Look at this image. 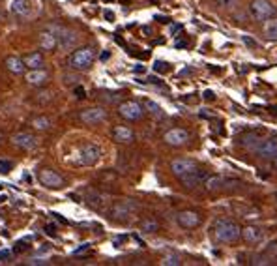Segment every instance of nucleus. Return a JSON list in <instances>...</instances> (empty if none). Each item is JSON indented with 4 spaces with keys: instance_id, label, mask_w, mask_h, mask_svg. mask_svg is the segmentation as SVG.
<instances>
[{
    "instance_id": "3",
    "label": "nucleus",
    "mask_w": 277,
    "mask_h": 266,
    "mask_svg": "<svg viewBox=\"0 0 277 266\" xmlns=\"http://www.w3.org/2000/svg\"><path fill=\"white\" fill-rule=\"evenodd\" d=\"M94 58H96V51H94L92 47H81V49H77V51L72 53V56H70V66H72V70L86 72V70L92 68Z\"/></svg>"
},
{
    "instance_id": "33",
    "label": "nucleus",
    "mask_w": 277,
    "mask_h": 266,
    "mask_svg": "<svg viewBox=\"0 0 277 266\" xmlns=\"http://www.w3.org/2000/svg\"><path fill=\"white\" fill-rule=\"evenodd\" d=\"M216 4L223 10H232L238 4V0H216Z\"/></svg>"
},
{
    "instance_id": "45",
    "label": "nucleus",
    "mask_w": 277,
    "mask_h": 266,
    "mask_svg": "<svg viewBox=\"0 0 277 266\" xmlns=\"http://www.w3.org/2000/svg\"><path fill=\"white\" fill-rule=\"evenodd\" d=\"M109 56H111V53H109V51H103V53H101V56H99V58L103 60V62H105V60H109Z\"/></svg>"
},
{
    "instance_id": "52",
    "label": "nucleus",
    "mask_w": 277,
    "mask_h": 266,
    "mask_svg": "<svg viewBox=\"0 0 277 266\" xmlns=\"http://www.w3.org/2000/svg\"><path fill=\"white\" fill-rule=\"evenodd\" d=\"M0 139H2V133H0Z\"/></svg>"
},
{
    "instance_id": "49",
    "label": "nucleus",
    "mask_w": 277,
    "mask_h": 266,
    "mask_svg": "<svg viewBox=\"0 0 277 266\" xmlns=\"http://www.w3.org/2000/svg\"><path fill=\"white\" fill-rule=\"evenodd\" d=\"M120 2H124V4H127V2H131V0H120Z\"/></svg>"
},
{
    "instance_id": "42",
    "label": "nucleus",
    "mask_w": 277,
    "mask_h": 266,
    "mask_svg": "<svg viewBox=\"0 0 277 266\" xmlns=\"http://www.w3.org/2000/svg\"><path fill=\"white\" fill-rule=\"evenodd\" d=\"M27 249V246H25V240H21V242H17V247H15V251H25Z\"/></svg>"
},
{
    "instance_id": "17",
    "label": "nucleus",
    "mask_w": 277,
    "mask_h": 266,
    "mask_svg": "<svg viewBox=\"0 0 277 266\" xmlns=\"http://www.w3.org/2000/svg\"><path fill=\"white\" fill-rule=\"evenodd\" d=\"M14 145L17 148H21V150H34L36 148V137H34L32 133H17V135H14Z\"/></svg>"
},
{
    "instance_id": "48",
    "label": "nucleus",
    "mask_w": 277,
    "mask_h": 266,
    "mask_svg": "<svg viewBox=\"0 0 277 266\" xmlns=\"http://www.w3.org/2000/svg\"><path fill=\"white\" fill-rule=\"evenodd\" d=\"M271 160H273V167H275V169H277V154H275V156H273V158H271Z\"/></svg>"
},
{
    "instance_id": "24",
    "label": "nucleus",
    "mask_w": 277,
    "mask_h": 266,
    "mask_svg": "<svg viewBox=\"0 0 277 266\" xmlns=\"http://www.w3.org/2000/svg\"><path fill=\"white\" fill-rule=\"evenodd\" d=\"M262 30H264V36H268L271 40L277 38V17H270L262 23Z\"/></svg>"
},
{
    "instance_id": "29",
    "label": "nucleus",
    "mask_w": 277,
    "mask_h": 266,
    "mask_svg": "<svg viewBox=\"0 0 277 266\" xmlns=\"http://www.w3.org/2000/svg\"><path fill=\"white\" fill-rule=\"evenodd\" d=\"M32 126L36 127V129H49V127H51V120L45 118V116H36V118L32 120Z\"/></svg>"
},
{
    "instance_id": "51",
    "label": "nucleus",
    "mask_w": 277,
    "mask_h": 266,
    "mask_svg": "<svg viewBox=\"0 0 277 266\" xmlns=\"http://www.w3.org/2000/svg\"><path fill=\"white\" fill-rule=\"evenodd\" d=\"M0 21H2V14H0Z\"/></svg>"
},
{
    "instance_id": "31",
    "label": "nucleus",
    "mask_w": 277,
    "mask_h": 266,
    "mask_svg": "<svg viewBox=\"0 0 277 266\" xmlns=\"http://www.w3.org/2000/svg\"><path fill=\"white\" fill-rule=\"evenodd\" d=\"M169 70H171V64L165 62V60H156L154 62V72L156 74H167Z\"/></svg>"
},
{
    "instance_id": "27",
    "label": "nucleus",
    "mask_w": 277,
    "mask_h": 266,
    "mask_svg": "<svg viewBox=\"0 0 277 266\" xmlns=\"http://www.w3.org/2000/svg\"><path fill=\"white\" fill-rule=\"evenodd\" d=\"M143 107H145V111H148V113L152 114V116H156V118H161V116H163V109H161L156 101L145 100L143 101Z\"/></svg>"
},
{
    "instance_id": "36",
    "label": "nucleus",
    "mask_w": 277,
    "mask_h": 266,
    "mask_svg": "<svg viewBox=\"0 0 277 266\" xmlns=\"http://www.w3.org/2000/svg\"><path fill=\"white\" fill-rule=\"evenodd\" d=\"M242 41H244V43H245V45H247V47H251V49H255V47L258 45L257 41L253 40L251 36H242Z\"/></svg>"
},
{
    "instance_id": "30",
    "label": "nucleus",
    "mask_w": 277,
    "mask_h": 266,
    "mask_svg": "<svg viewBox=\"0 0 277 266\" xmlns=\"http://www.w3.org/2000/svg\"><path fill=\"white\" fill-rule=\"evenodd\" d=\"M158 229H159V225L156 220H145L141 223V231H145V233H156Z\"/></svg>"
},
{
    "instance_id": "32",
    "label": "nucleus",
    "mask_w": 277,
    "mask_h": 266,
    "mask_svg": "<svg viewBox=\"0 0 277 266\" xmlns=\"http://www.w3.org/2000/svg\"><path fill=\"white\" fill-rule=\"evenodd\" d=\"M99 98H101L103 101H107V103H116V101L120 100V96L116 92H103Z\"/></svg>"
},
{
    "instance_id": "14",
    "label": "nucleus",
    "mask_w": 277,
    "mask_h": 266,
    "mask_svg": "<svg viewBox=\"0 0 277 266\" xmlns=\"http://www.w3.org/2000/svg\"><path fill=\"white\" fill-rule=\"evenodd\" d=\"M193 169H197V163L193 160H187V158H178L171 163V171L174 176H184L185 173H189Z\"/></svg>"
},
{
    "instance_id": "28",
    "label": "nucleus",
    "mask_w": 277,
    "mask_h": 266,
    "mask_svg": "<svg viewBox=\"0 0 277 266\" xmlns=\"http://www.w3.org/2000/svg\"><path fill=\"white\" fill-rule=\"evenodd\" d=\"M161 264L163 266H180L182 264V257L176 255V253H171V255H165L163 260H161Z\"/></svg>"
},
{
    "instance_id": "44",
    "label": "nucleus",
    "mask_w": 277,
    "mask_h": 266,
    "mask_svg": "<svg viewBox=\"0 0 277 266\" xmlns=\"http://www.w3.org/2000/svg\"><path fill=\"white\" fill-rule=\"evenodd\" d=\"M204 100L206 101H212V100H214V92H212V90H206V92H204Z\"/></svg>"
},
{
    "instance_id": "40",
    "label": "nucleus",
    "mask_w": 277,
    "mask_h": 266,
    "mask_svg": "<svg viewBox=\"0 0 277 266\" xmlns=\"http://www.w3.org/2000/svg\"><path fill=\"white\" fill-rule=\"evenodd\" d=\"M45 233L51 234V236H54V234H56V227H54L53 223H49V225H45Z\"/></svg>"
},
{
    "instance_id": "19",
    "label": "nucleus",
    "mask_w": 277,
    "mask_h": 266,
    "mask_svg": "<svg viewBox=\"0 0 277 266\" xmlns=\"http://www.w3.org/2000/svg\"><path fill=\"white\" fill-rule=\"evenodd\" d=\"M47 81H49V74L43 72V70H30L27 74V83L28 85H32V87H41V85H45Z\"/></svg>"
},
{
    "instance_id": "15",
    "label": "nucleus",
    "mask_w": 277,
    "mask_h": 266,
    "mask_svg": "<svg viewBox=\"0 0 277 266\" xmlns=\"http://www.w3.org/2000/svg\"><path fill=\"white\" fill-rule=\"evenodd\" d=\"M176 221L184 229H195L200 223V216L197 212H193V210H184V212H180L176 216Z\"/></svg>"
},
{
    "instance_id": "26",
    "label": "nucleus",
    "mask_w": 277,
    "mask_h": 266,
    "mask_svg": "<svg viewBox=\"0 0 277 266\" xmlns=\"http://www.w3.org/2000/svg\"><path fill=\"white\" fill-rule=\"evenodd\" d=\"M86 205L88 207H92V208H99L103 203H105V197L101 195V193H98V191H88L86 193Z\"/></svg>"
},
{
    "instance_id": "41",
    "label": "nucleus",
    "mask_w": 277,
    "mask_h": 266,
    "mask_svg": "<svg viewBox=\"0 0 277 266\" xmlns=\"http://www.w3.org/2000/svg\"><path fill=\"white\" fill-rule=\"evenodd\" d=\"M103 17H105L107 21H114V12H111V10H105V12H103Z\"/></svg>"
},
{
    "instance_id": "11",
    "label": "nucleus",
    "mask_w": 277,
    "mask_h": 266,
    "mask_svg": "<svg viewBox=\"0 0 277 266\" xmlns=\"http://www.w3.org/2000/svg\"><path fill=\"white\" fill-rule=\"evenodd\" d=\"M206 171H200V169H193V171H189V173H185L184 176H180V180H182V184H184L187 189H195V187H198L202 182L206 180Z\"/></svg>"
},
{
    "instance_id": "46",
    "label": "nucleus",
    "mask_w": 277,
    "mask_h": 266,
    "mask_svg": "<svg viewBox=\"0 0 277 266\" xmlns=\"http://www.w3.org/2000/svg\"><path fill=\"white\" fill-rule=\"evenodd\" d=\"M135 72L137 74H145V66H135Z\"/></svg>"
},
{
    "instance_id": "22",
    "label": "nucleus",
    "mask_w": 277,
    "mask_h": 266,
    "mask_svg": "<svg viewBox=\"0 0 277 266\" xmlns=\"http://www.w3.org/2000/svg\"><path fill=\"white\" fill-rule=\"evenodd\" d=\"M40 45H41V49H45V51H53L54 47L58 45V43H56V36H54L51 30L41 32L40 34Z\"/></svg>"
},
{
    "instance_id": "6",
    "label": "nucleus",
    "mask_w": 277,
    "mask_h": 266,
    "mask_svg": "<svg viewBox=\"0 0 277 266\" xmlns=\"http://www.w3.org/2000/svg\"><path fill=\"white\" fill-rule=\"evenodd\" d=\"M138 210V205L135 201H120L114 207L111 208V216L114 220H127L131 214H135Z\"/></svg>"
},
{
    "instance_id": "25",
    "label": "nucleus",
    "mask_w": 277,
    "mask_h": 266,
    "mask_svg": "<svg viewBox=\"0 0 277 266\" xmlns=\"http://www.w3.org/2000/svg\"><path fill=\"white\" fill-rule=\"evenodd\" d=\"M204 187L208 191H219V189L225 187V180L221 176H206Z\"/></svg>"
},
{
    "instance_id": "12",
    "label": "nucleus",
    "mask_w": 277,
    "mask_h": 266,
    "mask_svg": "<svg viewBox=\"0 0 277 266\" xmlns=\"http://www.w3.org/2000/svg\"><path fill=\"white\" fill-rule=\"evenodd\" d=\"M10 10L19 17H30L36 12V2L34 0H12Z\"/></svg>"
},
{
    "instance_id": "1",
    "label": "nucleus",
    "mask_w": 277,
    "mask_h": 266,
    "mask_svg": "<svg viewBox=\"0 0 277 266\" xmlns=\"http://www.w3.org/2000/svg\"><path fill=\"white\" fill-rule=\"evenodd\" d=\"M214 236H216L218 242L231 244V242H236V240L242 238V227L234 223V221L219 220L214 227Z\"/></svg>"
},
{
    "instance_id": "39",
    "label": "nucleus",
    "mask_w": 277,
    "mask_h": 266,
    "mask_svg": "<svg viewBox=\"0 0 277 266\" xmlns=\"http://www.w3.org/2000/svg\"><path fill=\"white\" fill-rule=\"evenodd\" d=\"M88 249H90V244H83V246L77 247V249L73 251V255H77V257H79V255H83V253H86V251H88Z\"/></svg>"
},
{
    "instance_id": "23",
    "label": "nucleus",
    "mask_w": 277,
    "mask_h": 266,
    "mask_svg": "<svg viewBox=\"0 0 277 266\" xmlns=\"http://www.w3.org/2000/svg\"><path fill=\"white\" fill-rule=\"evenodd\" d=\"M23 62H25V66L28 70H40L43 66V56H41V53H32L28 54V56H25Z\"/></svg>"
},
{
    "instance_id": "20",
    "label": "nucleus",
    "mask_w": 277,
    "mask_h": 266,
    "mask_svg": "<svg viewBox=\"0 0 277 266\" xmlns=\"http://www.w3.org/2000/svg\"><path fill=\"white\" fill-rule=\"evenodd\" d=\"M112 137L118 143H131L133 131L127 126H114L112 127Z\"/></svg>"
},
{
    "instance_id": "43",
    "label": "nucleus",
    "mask_w": 277,
    "mask_h": 266,
    "mask_svg": "<svg viewBox=\"0 0 277 266\" xmlns=\"http://www.w3.org/2000/svg\"><path fill=\"white\" fill-rule=\"evenodd\" d=\"M180 30H182V25H172V27H171V34H172V36H176Z\"/></svg>"
},
{
    "instance_id": "7",
    "label": "nucleus",
    "mask_w": 277,
    "mask_h": 266,
    "mask_svg": "<svg viewBox=\"0 0 277 266\" xmlns=\"http://www.w3.org/2000/svg\"><path fill=\"white\" fill-rule=\"evenodd\" d=\"M118 114L125 120H141L145 114V109L137 101H124L118 105Z\"/></svg>"
},
{
    "instance_id": "21",
    "label": "nucleus",
    "mask_w": 277,
    "mask_h": 266,
    "mask_svg": "<svg viewBox=\"0 0 277 266\" xmlns=\"http://www.w3.org/2000/svg\"><path fill=\"white\" fill-rule=\"evenodd\" d=\"M4 64H6L8 72H12V74H15V75H21L23 72H25V70H27V66H25L23 58H19V56H8Z\"/></svg>"
},
{
    "instance_id": "18",
    "label": "nucleus",
    "mask_w": 277,
    "mask_h": 266,
    "mask_svg": "<svg viewBox=\"0 0 277 266\" xmlns=\"http://www.w3.org/2000/svg\"><path fill=\"white\" fill-rule=\"evenodd\" d=\"M242 238H244L247 244H257V242H260V240L264 238V231L260 227L247 225L242 229Z\"/></svg>"
},
{
    "instance_id": "50",
    "label": "nucleus",
    "mask_w": 277,
    "mask_h": 266,
    "mask_svg": "<svg viewBox=\"0 0 277 266\" xmlns=\"http://www.w3.org/2000/svg\"><path fill=\"white\" fill-rule=\"evenodd\" d=\"M105 2H112V0H105Z\"/></svg>"
},
{
    "instance_id": "34",
    "label": "nucleus",
    "mask_w": 277,
    "mask_h": 266,
    "mask_svg": "<svg viewBox=\"0 0 277 266\" xmlns=\"http://www.w3.org/2000/svg\"><path fill=\"white\" fill-rule=\"evenodd\" d=\"M12 257H14V253L10 249H0V262H12Z\"/></svg>"
},
{
    "instance_id": "47",
    "label": "nucleus",
    "mask_w": 277,
    "mask_h": 266,
    "mask_svg": "<svg viewBox=\"0 0 277 266\" xmlns=\"http://www.w3.org/2000/svg\"><path fill=\"white\" fill-rule=\"evenodd\" d=\"M187 45V41H176V47H185Z\"/></svg>"
},
{
    "instance_id": "16",
    "label": "nucleus",
    "mask_w": 277,
    "mask_h": 266,
    "mask_svg": "<svg viewBox=\"0 0 277 266\" xmlns=\"http://www.w3.org/2000/svg\"><path fill=\"white\" fill-rule=\"evenodd\" d=\"M255 152H257L260 158H264V160L273 158V156L277 154V137H270V139L262 141V143L257 147Z\"/></svg>"
},
{
    "instance_id": "35",
    "label": "nucleus",
    "mask_w": 277,
    "mask_h": 266,
    "mask_svg": "<svg viewBox=\"0 0 277 266\" xmlns=\"http://www.w3.org/2000/svg\"><path fill=\"white\" fill-rule=\"evenodd\" d=\"M10 171H12V161L0 160V173H2V174H8Z\"/></svg>"
},
{
    "instance_id": "38",
    "label": "nucleus",
    "mask_w": 277,
    "mask_h": 266,
    "mask_svg": "<svg viewBox=\"0 0 277 266\" xmlns=\"http://www.w3.org/2000/svg\"><path fill=\"white\" fill-rule=\"evenodd\" d=\"M73 94H75L79 100H85V98H86V92H85V88H83V87H75V88H73Z\"/></svg>"
},
{
    "instance_id": "2",
    "label": "nucleus",
    "mask_w": 277,
    "mask_h": 266,
    "mask_svg": "<svg viewBox=\"0 0 277 266\" xmlns=\"http://www.w3.org/2000/svg\"><path fill=\"white\" fill-rule=\"evenodd\" d=\"M101 158V150H99L98 145H92V143H88V145H83L81 148H77L75 152H73V161L77 163V165H83V167H92L96 165Z\"/></svg>"
},
{
    "instance_id": "8",
    "label": "nucleus",
    "mask_w": 277,
    "mask_h": 266,
    "mask_svg": "<svg viewBox=\"0 0 277 266\" xmlns=\"http://www.w3.org/2000/svg\"><path fill=\"white\" fill-rule=\"evenodd\" d=\"M81 122H85L88 126H96V124H101L107 120V111L101 109V107H92V109H85L79 113Z\"/></svg>"
},
{
    "instance_id": "10",
    "label": "nucleus",
    "mask_w": 277,
    "mask_h": 266,
    "mask_svg": "<svg viewBox=\"0 0 277 266\" xmlns=\"http://www.w3.org/2000/svg\"><path fill=\"white\" fill-rule=\"evenodd\" d=\"M163 141L167 145H171V147H182V145H185L189 141V133L182 129V127H172L163 135Z\"/></svg>"
},
{
    "instance_id": "4",
    "label": "nucleus",
    "mask_w": 277,
    "mask_h": 266,
    "mask_svg": "<svg viewBox=\"0 0 277 266\" xmlns=\"http://www.w3.org/2000/svg\"><path fill=\"white\" fill-rule=\"evenodd\" d=\"M47 30H51V32L56 36V43H58L60 49H73V47L77 45V41H79V34L72 30V28H66V27H56V25H51V27L47 28Z\"/></svg>"
},
{
    "instance_id": "5",
    "label": "nucleus",
    "mask_w": 277,
    "mask_h": 266,
    "mask_svg": "<svg viewBox=\"0 0 277 266\" xmlns=\"http://www.w3.org/2000/svg\"><path fill=\"white\" fill-rule=\"evenodd\" d=\"M249 14L255 21H266L275 14V8L271 6L270 0H251Z\"/></svg>"
},
{
    "instance_id": "13",
    "label": "nucleus",
    "mask_w": 277,
    "mask_h": 266,
    "mask_svg": "<svg viewBox=\"0 0 277 266\" xmlns=\"http://www.w3.org/2000/svg\"><path fill=\"white\" fill-rule=\"evenodd\" d=\"M260 143H262V133L260 131H247L238 139V145L245 150H251V152H255Z\"/></svg>"
},
{
    "instance_id": "37",
    "label": "nucleus",
    "mask_w": 277,
    "mask_h": 266,
    "mask_svg": "<svg viewBox=\"0 0 277 266\" xmlns=\"http://www.w3.org/2000/svg\"><path fill=\"white\" fill-rule=\"evenodd\" d=\"M30 264L32 266H45V264H49V260L41 259V257H34V259L30 260Z\"/></svg>"
},
{
    "instance_id": "9",
    "label": "nucleus",
    "mask_w": 277,
    "mask_h": 266,
    "mask_svg": "<svg viewBox=\"0 0 277 266\" xmlns=\"http://www.w3.org/2000/svg\"><path fill=\"white\" fill-rule=\"evenodd\" d=\"M38 178H40L41 184L45 187H49V189H58V187L64 186V178H62L60 174L54 173V171H51V169H41Z\"/></svg>"
}]
</instances>
